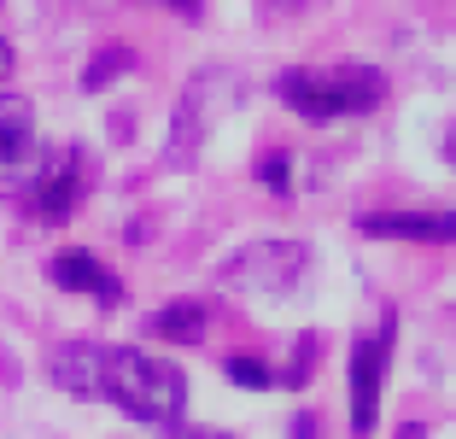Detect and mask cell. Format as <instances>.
I'll list each match as a JSON object with an SVG mask.
<instances>
[{
    "instance_id": "cell-15",
    "label": "cell",
    "mask_w": 456,
    "mask_h": 439,
    "mask_svg": "<svg viewBox=\"0 0 456 439\" xmlns=\"http://www.w3.org/2000/svg\"><path fill=\"white\" fill-rule=\"evenodd\" d=\"M0 77H12V41L0 36Z\"/></svg>"
},
{
    "instance_id": "cell-17",
    "label": "cell",
    "mask_w": 456,
    "mask_h": 439,
    "mask_svg": "<svg viewBox=\"0 0 456 439\" xmlns=\"http://www.w3.org/2000/svg\"><path fill=\"white\" fill-rule=\"evenodd\" d=\"M200 439H223V434H200Z\"/></svg>"
},
{
    "instance_id": "cell-14",
    "label": "cell",
    "mask_w": 456,
    "mask_h": 439,
    "mask_svg": "<svg viewBox=\"0 0 456 439\" xmlns=\"http://www.w3.org/2000/svg\"><path fill=\"white\" fill-rule=\"evenodd\" d=\"M152 6H170V12H182V18H200L205 12L200 0H152Z\"/></svg>"
},
{
    "instance_id": "cell-5",
    "label": "cell",
    "mask_w": 456,
    "mask_h": 439,
    "mask_svg": "<svg viewBox=\"0 0 456 439\" xmlns=\"http://www.w3.org/2000/svg\"><path fill=\"white\" fill-rule=\"evenodd\" d=\"M392 346H398V317H380V328L351 346V434L357 439H369L380 422V386H387Z\"/></svg>"
},
{
    "instance_id": "cell-2",
    "label": "cell",
    "mask_w": 456,
    "mask_h": 439,
    "mask_svg": "<svg viewBox=\"0 0 456 439\" xmlns=\"http://www.w3.org/2000/svg\"><path fill=\"white\" fill-rule=\"evenodd\" d=\"M275 94L310 123H334V118H362L387 100V77L369 65H334V70H310L293 65L275 77Z\"/></svg>"
},
{
    "instance_id": "cell-6",
    "label": "cell",
    "mask_w": 456,
    "mask_h": 439,
    "mask_svg": "<svg viewBox=\"0 0 456 439\" xmlns=\"http://www.w3.org/2000/svg\"><path fill=\"white\" fill-rule=\"evenodd\" d=\"M216 70H205L200 82H193L182 100H175V118H170V153L164 159L170 164H193L200 159V146H205V135H211V118H216Z\"/></svg>"
},
{
    "instance_id": "cell-1",
    "label": "cell",
    "mask_w": 456,
    "mask_h": 439,
    "mask_svg": "<svg viewBox=\"0 0 456 439\" xmlns=\"http://www.w3.org/2000/svg\"><path fill=\"white\" fill-rule=\"evenodd\" d=\"M94 399L118 404L123 416L147 427H175L182 410H188V381L182 369L152 352L134 346H100V369H94Z\"/></svg>"
},
{
    "instance_id": "cell-13",
    "label": "cell",
    "mask_w": 456,
    "mask_h": 439,
    "mask_svg": "<svg viewBox=\"0 0 456 439\" xmlns=\"http://www.w3.org/2000/svg\"><path fill=\"white\" fill-rule=\"evenodd\" d=\"M287 164H293L287 153H275V159H264V164H257V182H264V187H275V194H287V187H293V182H287Z\"/></svg>"
},
{
    "instance_id": "cell-10",
    "label": "cell",
    "mask_w": 456,
    "mask_h": 439,
    "mask_svg": "<svg viewBox=\"0 0 456 439\" xmlns=\"http://www.w3.org/2000/svg\"><path fill=\"white\" fill-rule=\"evenodd\" d=\"M147 334L152 340H175V346H193L205 340V305L200 299H182V305H159L147 317Z\"/></svg>"
},
{
    "instance_id": "cell-11",
    "label": "cell",
    "mask_w": 456,
    "mask_h": 439,
    "mask_svg": "<svg viewBox=\"0 0 456 439\" xmlns=\"http://www.w3.org/2000/svg\"><path fill=\"white\" fill-rule=\"evenodd\" d=\"M223 369H228V381L252 386V393H264V386H275V369H264V358H228Z\"/></svg>"
},
{
    "instance_id": "cell-7",
    "label": "cell",
    "mask_w": 456,
    "mask_h": 439,
    "mask_svg": "<svg viewBox=\"0 0 456 439\" xmlns=\"http://www.w3.org/2000/svg\"><path fill=\"white\" fill-rule=\"evenodd\" d=\"M362 235L375 240H421V246H444L456 240V211H369L357 217Z\"/></svg>"
},
{
    "instance_id": "cell-12",
    "label": "cell",
    "mask_w": 456,
    "mask_h": 439,
    "mask_svg": "<svg viewBox=\"0 0 456 439\" xmlns=\"http://www.w3.org/2000/svg\"><path fill=\"white\" fill-rule=\"evenodd\" d=\"M118 70H129V54H123V47H106V54H100L94 65L82 70V88H106V82L118 77Z\"/></svg>"
},
{
    "instance_id": "cell-8",
    "label": "cell",
    "mask_w": 456,
    "mask_h": 439,
    "mask_svg": "<svg viewBox=\"0 0 456 439\" xmlns=\"http://www.w3.org/2000/svg\"><path fill=\"white\" fill-rule=\"evenodd\" d=\"M53 287H65V293H88L94 305H123V281L111 276L106 264H100L94 253H82V246H70V253H59L53 258Z\"/></svg>"
},
{
    "instance_id": "cell-4",
    "label": "cell",
    "mask_w": 456,
    "mask_h": 439,
    "mask_svg": "<svg viewBox=\"0 0 456 439\" xmlns=\"http://www.w3.org/2000/svg\"><path fill=\"white\" fill-rule=\"evenodd\" d=\"M82 187H88V153H82V146H59V153L29 159L24 205H29V217H41V223H65V217L77 211Z\"/></svg>"
},
{
    "instance_id": "cell-16",
    "label": "cell",
    "mask_w": 456,
    "mask_h": 439,
    "mask_svg": "<svg viewBox=\"0 0 456 439\" xmlns=\"http://www.w3.org/2000/svg\"><path fill=\"white\" fill-rule=\"evenodd\" d=\"M444 159L456 164V123H451V135H444Z\"/></svg>"
},
{
    "instance_id": "cell-3",
    "label": "cell",
    "mask_w": 456,
    "mask_h": 439,
    "mask_svg": "<svg viewBox=\"0 0 456 439\" xmlns=\"http://www.w3.org/2000/svg\"><path fill=\"white\" fill-rule=\"evenodd\" d=\"M305 269H310L305 240H252L240 253H228L216 276L240 299H287L293 287H305Z\"/></svg>"
},
{
    "instance_id": "cell-9",
    "label": "cell",
    "mask_w": 456,
    "mask_h": 439,
    "mask_svg": "<svg viewBox=\"0 0 456 439\" xmlns=\"http://www.w3.org/2000/svg\"><path fill=\"white\" fill-rule=\"evenodd\" d=\"M29 159H36V106L24 94H0V164L18 170Z\"/></svg>"
}]
</instances>
